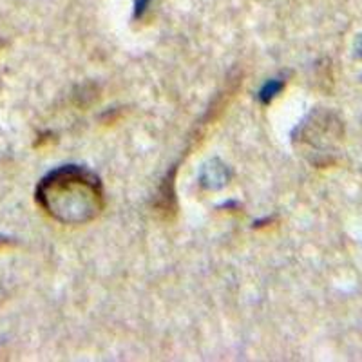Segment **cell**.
I'll return each instance as SVG.
<instances>
[{
    "label": "cell",
    "mask_w": 362,
    "mask_h": 362,
    "mask_svg": "<svg viewBox=\"0 0 362 362\" xmlns=\"http://www.w3.org/2000/svg\"><path fill=\"white\" fill-rule=\"evenodd\" d=\"M37 202L64 225H83L98 218L105 205L98 176L78 165L51 170L37 187Z\"/></svg>",
    "instance_id": "1"
},
{
    "label": "cell",
    "mask_w": 362,
    "mask_h": 362,
    "mask_svg": "<svg viewBox=\"0 0 362 362\" xmlns=\"http://www.w3.org/2000/svg\"><path fill=\"white\" fill-rule=\"evenodd\" d=\"M202 185L209 187V189H219L226 183V170L225 165H218V161L205 165L202 170Z\"/></svg>",
    "instance_id": "2"
},
{
    "label": "cell",
    "mask_w": 362,
    "mask_h": 362,
    "mask_svg": "<svg viewBox=\"0 0 362 362\" xmlns=\"http://www.w3.org/2000/svg\"><path fill=\"white\" fill-rule=\"evenodd\" d=\"M283 87H284V83L281 82V80H270V82L264 83L263 89L259 90V100L263 103H270L272 100L276 98L281 90H283Z\"/></svg>",
    "instance_id": "3"
},
{
    "label": "cell",
    "mask_w": 362,
    "mask_h": 362,
    "mask_svg": "<svg viewBox=\"0 0 362 362\" xmlns=\"http://www.w3.org/2000/svg\"><path fill=\"white\" fill-rule=\"evenodd\" d=\"M151 6V0H134V17L141 18Z\"/></svg>",
    "instance_id": "4"
}]
</instances>
